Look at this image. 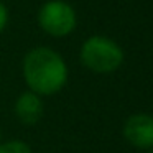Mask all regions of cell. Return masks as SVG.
<instances>
[{
  "label": "cell",
  "mask_w": 153,
  "mask_h": 153,
  "mask_svg": "<svg viewBox=\"0 0 153 153\" xmlns=\"http://www.w3.org/2000/svg\"><path fill=\"white\" fill-rule=\"evenodd\" d=\"M23 77L31 92L53 96L66 86L68 66L59 53L46 46H38L25 54Z\"/></svg>",
  "instance_id": "cell-1"
},
{
  "label": "cell",
  "mask_w": 153,
  "mask_h": 153,
  "mask_svg": "<svg viewBox=\"0 0 153 153\" xmlns=\"http://www.w3.org/2000/svg\"><path fill=\"white\" fill-rule=\"evenodd\" d=\"M82 64L97 74L117 71L123 63V51L114 40L107 36H89L81 46Z\"/></svg>",
  "instance_id": "cell-2"
},
{
  "label": "cell",
  "mask_w": 153,
  "mask_h": 153,
  "mask_svg": "<svg viewBox=\"0 0 153 153\" xmlns=\"http://www.w3.org/2000/svg\"><path fill=\"white\" fill-rule=\"evenodd\" d=\"M77 23L74 8L63 0H50L38 12V25L48 35L56 38L73 33Z\"/></svg>",
  "instance_id": "cell-3"
},
{
  "label": "cell",
  "mask_w": 153,
  "mask_h": 153,
  "mask_svg": "<svg viewBox=\"0 0 153 153\" xmlns=\"http://www.w3.org/2000/svg\"><path fill=\"white\" fill-rule=\"evenodd\" d=\"M123 137L137 148H153V117L148 114L130 115L123 125Z\"/></svg>",
  "instance_id": "cell-4"
},
{
  "label": "cell",
  "mask_w": 153,
  "mask_h": 153,
  "mask_svg": "<svg viewBox=\"0 0 153 153\" xmlns=\"http://www.w3.org/2000/svg\"><path fill=\"white\" fill-rule=\"evenodd\" d=\"M45 112V105L43 100H41V96L31 92V91H27L23 92L15 102V115L20 120L23 125H35L41 120Z\"/></svg>",
  "instance_id": "cell-5"
},
{
  "label": "cell",
  "mask_w": 153,
  "mask_h": 153,
  "mask_svg": "<svg viewBox=\"0 0 153 153\" xmlns=\"http://www.w3.org/2000/svg\"><path fill=\"white\" fill-rule=\"evenodd\" d=\"M0 153H31V148L25 142L10 140V142L0 143Z\"/></svg>",
  "instance_id": "cell-6"
},
{
  "label": "cell",
  "mask_w": 153,
  "mask_h": 153,
  "mask_svg": "<svg viewBox=\"0 0 153 153\" xmlns=\"http://www.w3.org/2000/svg\"><path fill=\"white\" fill-rule=\"evenodd\" d=\"M8 23V10L2 2H0V31H4Z\"/></svg>",
  "instance_id": "cell-7"
},
{
  "label": "cell",
  "mask_w": 153,
  "mask_h": 153,
  "mask_svg": "<svg viewBox=\"0 0 153 153\" xmlns=\"http://www.w3.org/2000/svg\"><path fill=\"white\" fill-rule=\"evenodd\" d=\"M148 153H153V148H150V152Z\"/></svg>",
  "instance_id": "cell-8"
}]
</instances>
